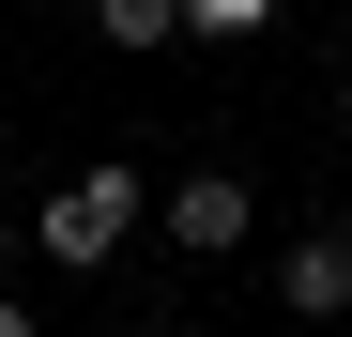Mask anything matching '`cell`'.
Segmentation results:
<instances>
[{
  "label": "cell",
  "instance_id": "cell-4",
  "mask_svg": "<svg viewBox=\"0 0 352 337\" xmlns=\"http://www.w3.org/2000/svg\"><path fill=\"white\" fill-rule=\"evenodd\" d=\"M92 31H107V46H168V31H184V0H92Z\"/></svg>",
  "mask_w": 352,
  "mask_h": 337
},
{
  "label": "cell",
  "instance_id": "cell-7",
  "mask_svg": "<svg viewBox=\"0 0 352 337\" xmlns=\"http://www.w3.org/2000/svg\"><path fill=\"white\" fill-rule=\"evenodd\" d=\"M16 246H31V230H16V215H0V261H16Z\"/></svg>",
  "mask_w": 352,
  "mask_h": 337
},
{
  "label": "cell",
  "instance_id": "cell-6",
  "mask_svg": "<svg viewBox=\"0 0 352 337\" xmlns=\"http://www.w3.org/2000/svg\"><path fill=\"white\" fill-rule=\"evenodd\" d=\"M0 337H31V292H0Z\"/></svg>",
  "mask_w": 352,
  "mask_h": 337
},
{
  "label": "cell",
  "instance_id": "cell-1",
  "mask_svg": "<svg viewBox=\"0 0 352 337\" xmlns=\"http://www.w3.org/2000/svg\"><path fill=\"white\" fill-rule=\"evenodd\" d=\"M123 230H138V168H77V184L62 199H46V261H62V276H107V261H123Z\"/></svg>",
  "mask_w": 352,
  "mask_h": 337
},
{
  "label": "cell",
  "instance_id": "cell-3",
  "mask_svg": "<svg viewBox=\"0 0 352 337\" xmlns=\"http://www.w3.org/2000/svg\"><path fill=\"white\" fill-rule=\"evenodd\" d=\"M276 307H291V322H337V307H352V215H322V230L276 246Z\"/></svg>",
  "mask_w": 352,
  "mask_h": 337
},
{
  "label": "cell",
  "instance_id": "cell-5",
  "mask_svg": "<svg viewBox=\"0 0 352 337\" xmlns=\"http://www.w3.org/2000/svg\"><path fill=\"white\" fill-rule=\"evenodd\" d=\"M184 31H214V46H261V31H276V0H184Z\"/></svg>",
  "mask_w": 352,
  "mask_h": 337
},
{
  "label": "cell",
  "instance_id": "cell-2",
  "mask_svg": "<svg viewBox=\"0 0 352 337\" xmlns=\"http://www.w3.org/2000/svg\"><path fill=\"white\" fill-rule=\"evenodd\" d=\"M261 230V199H245V168H184V184H168V246L184 261H230Z\"/></svg>",
  "mask_w": 352,
  "mask_h": 337
},
{
  "label": "cell",
  "instance_id": "cell-8",
  "mask_svg": "<svg viewBox=\"0 0 352 337\" xmlns=\"http://www.w3.org/2000/svg\"><path fill=\"white\" fill-rule=\"evenodd\" d=\"M337 123H352V62H337Z\"/></svg>",
  "mask_w": 352,
  "mask_h": 337
}]
</instances>
